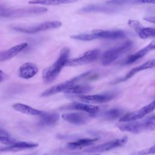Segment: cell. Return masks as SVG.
I'll use <instances>...</instances> for the list:
<instances>
[{"label": "cell", "instance_id": "obj_19", "mask_svg": "<svg viewBox=\"0 0 155 155\" xmlns=\"http://www.w3.org/2000/svg\"><path fill=\"white\" fill-rule=\"evenodd\" d=\"M39 124L42 126H52L57 124L59 119V115L56 113L45 112L39 116Z\"/></svg>", "mask_w": 155, "mask_h": 155}, {"label": "cell", "instance_id": "obj_15", "mask_svg": "<svg viewBox=\"0 0 155 155\" xmlns=\"http://www.w3.org/2000/svg\"><path fill=\"white\" fill-rule=\"evenodd\" d=\"M65 109L76 110L85 111L90 115L96 114L99 110V107L97 105L86 104L79 102H73L64 107Z\"/></svg>", "mask_w": 155, "mask_h": 155}, {"label": "cell", "instance_id": "obj_18", "mask_svg": "<svg viewBox=\"0 0 155 155\" xmlns=\"http://www.w3.org/2000/svg\"><path fill=\"white\" fill-rule=\"evenodd\" d=\"M62 118L64 120L75 125L84 124L88 119L85 114L81 113H64L62 114Z\"/></svg>", "mask_w": 155, "mask_h": 155}, {"label": "cell", "instance_id": "obj_26", "mask_svg": "<svg viewBox=\"0 0 155 155\" xmlns=\"http://www.w3.org/2000/svg\"><path fill=\"white\" fill-rule=\"evenodd\" d=\"M111 8L102 5H89L81 8L79 12L82 13H88L93 12H108L110 11Z\"/></svg>", "mask_w": 155, "mask_h": 155}, {"label": "cell", "instance_id": "obj_24", "mask_svg": "<svg viewBox=\"0 0 155 155\" xmlns=\"http://www.w3.org/2000/svg\"><path fill=\"white\" fill-rule=\"evenodd\" d=\"M78 0H30V4H41L47 5H54L62 4H69L76 2Z\"/></svg>", "mask_w": 155, "mask_h": 155}, {"label": "cell", "instance_id": "obj_7", "mask_svg": "<svg viewBox=\"0 0 155 155\" xmlns=\"http://www.w3.org/2000/svg\"><path fill=\"white\" fill-rule=\"evenodd\" d=\"M100 54V50L97 48L90 50L87 51L77 58L68 59L66 62L65 66L76 67L90 64L98 59Z\"/></svg>", "mask_w": 155, "mask_h": 155}, {"label": "cell", "instance_id": "obj_11", "mask_svg": "<svg viewBox=\"0 0 155 155\" xmlns=\"http://www.w3.org/2000/svg\"><path fill=\"white\" fill-rule=\"evenodd\" d=\"M127 24L140 38L145 39L150 38H155L154 28L144 27L139 21L136 19H129Z\"/></svg>", "mask_w": 155, "mask_h": 155}, {"label": "cell", "instance_id": "obj_8", "mask_svg": "<svg viewBox=\"0 0 155 155\" xmlns=\"http://www.w3.org/2000/svg\"><path fill=\"white\" fill-rule=\"evenodd\" d=\"M155 110V100L139 110L124 114L119 118V122H131L140 119Z\"/></svg>", "mask_w": 155, "mask_h": 155}, {"label": "cell", "instance_id": "obj_5", "mask_svg": "<svg viewBox=\"0 0 155 155\" xmlns=\"http://www.w3.org/2000/svg\"><path fill=\"white\" fill-rule=\"evenodd\" d=\"M116 127L122 131L139 133L144 131L155 130V121H131L117 123Z\"/></svg>", "mask_w": 155, "mask_h": 155}, {"label": "cell", "instance_id": "obj_16", "mask_svg": "<svg viewBox=\"0 0 155 155\" xmlns=\"http://www.w3.org/2000/svg\"><path fill=\"white\" fill-rule=\"evenodd\" d=\"M38 146V144L35 142H16L15 143L8 145L5 147L0 148V151L7 152V151H19L21 150H24L26 149H30L33 148Z\"/></svg>", "mask_w": 155, "mask_h": 155}, {"label": "cell", "instance_id": "obj_23", "mask_svg": "<svg viewBox=\"0 0 155 155\" xmlns=\"http://www.w3.org/2000/svg\"><path fill=\"white\" fill-rule=\"evenodd\" d=\"M150 51V49L148 48V47L147 46H145V47L142 48V49L139 50V51H137V52L134 53L133 54H131L130 56H129L124 62V64L126 65H128V64H133L134 62H135L136 61H138L139 59H141L142 58H143V56H145L146 54H147Z\"/></svg>", "mask_w": 155, "mask_h": 155}, {"label": "cell", "instance_id": "obj_33", "mask_svg": "<svg viewBox=\"0 0 155 155\" xmlns=\"http://www.w3.org/2000/svg\"><path fill=\"white\" fill-rule=\"evenodd\" d=\"M43 155H48V154H43Z\"/></svg>", "mask_w": 155, "mask_h": 155}, {"label": "cell", "instance_id": "obj_21", "mask_svg": "<svg viewBox=\"0 0 155 155\" xmlns=\"http://www.w3.org/2000/svg\"><path fill=\"white\" fill-rule=\"evenodd\" d=\"M98 140V138H83L78 139L76 141L69 142L67 147L69 150H78L81 149L84 147H88Z\"/></svg>", "mask_w": 155, "mask_h": 155}, {"label": "cell", "instance_id": "obj_27", "mask_svg": "<svg viewBox=\"0 0 155 155\" xmlns=\"http://www.w3.org/2000/svg\"><path fill=\"white\" fill-rule=\"evenodd\" d=\"M139 155H150L155 154V145L138 151Z\"/></svg>", "mask_w": 155, "mask_h": 155}, {"label": "cell", "instance_id": "obj_4", "mask_svg": "<svg viewBox=\"0 0 155 155\" xmlns=\"http://www.w3.org/2000/svg\"><path fill=\"white\" fill-rule=\"evenodd\" d=\"M93 74V71H88L85 73H84L81 74H79L71 79L67 80L66 81L59 83L56 85L52 86L51 87L45 90L42 94L41 96L42 97H47L50 96H52L56 94H58L61 92H64L69 87L73 86L74 84H78L81 81L90 76Z\"/></svg>", "mask_w": 155, "mask_h": 155}, {"label": "cell", "instance_id": "obj_20", "mask_svg": "<svg viewBox=\"0 0 155 155\" xmlns=\"http://www.w3.org/2000/svg\"><path fill=\"white\" fill-rule=\"evenodd\" d=\"M13 108L20 113L28 114V115H31V116H40L44 111L37 110L36 108H34L30 106H28L27 105L22 104V103H16L13 105L12 106Z\"/></svg>", "mask_w": 155, "mask_h": 155}, {"label": "cell", "instance_id": "obj_1", "mask_svg": "<svg viewBox=\"0 0 155 155\" xmlns=\"http://www.w3.org/2000/svg\"><path fill=\"white\" fill-rule=\"evenodd\" d=\"M68 48H62L57 60L50 66L45 68L42 72V80L45 84H49L53 82L59 74L62 68L65 66L70 54Z\"/></svg>", "mask_w": 155, "mask_h": 155}, {"label": "cell", "instance_id": "obj_29", "mask_svg": "<svg viewBox=\"0 0 155 155\" xmlns=\"http://www.w3.org/2000/svg\"><path fill=\"white\" fill-rule=\"evenodd\" d=\"M145 21L151 22V23H153L155 24V16H145L143 18Z\"/></svg>", "mask_w": 155, "mask_h": 155}, {"label": "cell", "instance_id": "obj_14", "mask_svg": "<svg viewBox=\"0 0 155 155\" xmlns=\"http://www.w3.org/2000/svg\"><path fill=\"white\" fill-rule=\"evenodd\" d=\"M38 66L32 62L23 64L18 70V75L22 79H28L35 76L38 72Z\"/></svg>", "mask_w": 155, "mask_h": 155}, {"label": "cell", "instance_id": "obj_25", "mask_svg": "<svg viewBox=\"0 0 155 155\" xmlns=\"http://www.w3.org/2000/svg\"><path fill=\"white\" fill-rule=\"evenodd\" d=\"M124 110L121 108H111L107 111H105L104 114V117L107 120H115L117 118H120L121 116L124 115Z\"/></svg>", "mask_w": 155, "mask_h": 155}, {"label": "cell", "instance_id": "obj_31", "mask_svg": "<svg viewBox=\"0 0 155 155\" xmlns=\"http://www.w3.org/2000/svg\"><path fill=\"white\" fill-rule=\"evenodd\" d=\"M143 120L144 121H155V114H151Z\"/></svg>", "mask_w": 155, "mask_h": 155}, {"label": "cell", "instance_id": "obj_6", "mask_svg": "<svg viewBox=\"0 0 155 155\" xmlns=\"http://www.w3.org/2000/svg\"><path fill=\"white\" fill-rule=\"evenodd\" d=\"M61 24L60 21H46L33 25H13L12 26V29L21 33L34 34L39 31L58 28L61 26Z\"/></svg>", "mask_w": 155, "mask_h": 155}, {"label": "cell", "instance_id": "obj_12", "mask_svg": "<svg viewBox=\"0 0 155 155\" xmlns=\"http://www.w3.org/2000/svg\"><path fill=\"white\" fill-rule=\"evenodd\" d=\"M91 33L94 35L96 39H123L126 37L124 31L120 30H109L96 29L93 30Z\"/></svg>", "mask_w": 155, "mask_h": 155}, {"label": "cell", "instance_id": "obj_28", "mask_svg": "<svg viewBox=\"0 0 155 155\" xmlns=\"http://www.w3.org/2000/svg\"><path fill=\"white\" fill-rule=\"evenodd\" d=\"M8 78L7 74L4 72L2 70H0V84L3 82L4 81H5Z\"/></svg>", "mask_w": 155, "mask_h": 155}, {"label": "cell", "instance_id": "obj_32", "mask_svg": "<svg viewBox=\"0 0 155 155\" xmlns=\"http://www.w3.org/2000/svg\"><path fill=\"white\" fill-rule=\"evenodd\" d=\"M93 155H100V154H93Z\"/></svg>", "mask_w": 155, "mask_h": 155}, {"label": "cell", "instance_id": "obj_9", "mask_svg": "<svg viewBox=\"0 0 155 155\" xmlns=\"http://www.w3.org/2000/svg\"><path fill=\"white\" fill-rule=\"evenodd\" d=\"M119 93L117 91H111L102 94H96L93 95L82 94L78 96V98L82 102L88 104H102L107 102L114 99Z\"/></svg>", "mask_w": 155, "mask_h": 155}, {"label": "cell", "instance_id": "obj_2", "mask_svg": "<svg viewBox=\"0 0 155 155\" xmlns=\"http://www.w3.org/2000/svg\"><path fill=\"white\" fill-rule=\"evenodd\" d=\"M47 9L42 7H30L19 8H5L0 5V17L15 18L40 15L47 12Z\"/></svg>", "mask_w": 155, "mask_h": 155}, {"label": "cell", "instance_id": "obj_22", "mask_svg": "<svg viewBox=\"0 0 155 155\" xmlns=\"http://www.w3.org/2000/svg\"><path fill=\"white\" fill-rule=\"evenodd\" d=\"M92 90V87L87 84H74L69 87L64 93L69 94H83L90 91Z\"/></svg>", "mask_w": 155, "mask_h": 155}, {"label": "cell", "instance_id": "obj_30", "mask_svg": "<svg viewBox=\"0 0 155 155\" xmlns=\"http://www.w3.org/2000/svg\"><path fill=\"white\" fill-rule=\"evenodd\" d=\"M0 136H10V134L7 131L4 130L2 128L0 127Z\"/></svg>", "mask_w": 155, "mask_h": 155}, {"label": "cell", "instance_id": "obj_17", "mask_svg": "<svg viewBox=\"0 0 155 155\" xmlns=\"http://www.w3.org/2000/svg\"><path fill=\"white\" fill-rule=\"evenodd\" d=\"M28 44L26 42L21 43L16 45L8 50L0 51V62L10 59L16 56L21 51L27 47Z\"/></svg>", "mask_w": 155, "mask_h": 155}, {"label": "cell", "instance_id": "obj_13", "mask_svg": "<svg viewBox=\"0 0 155 155\" xmlns=\"http://www.w3.org/2000/svg\"><path fill=\"white\" fill-rule=\"evenodd\" d=\"M153 67H155V59H152L138 66L134 67L132 69H131L124 77L117 79L116 81L114 82V84L116 83H119L121 82H124L133 77L134 74L137 73L138 72H140L141 71L149 69V68H152Z\"/></svg>", "mask_w": 155, "mask_h": 155}, {"label": "cell", "instance_id": "obj_10", "mask_svg": "<svg viewBox=\"0 0 155 155\" xmlns=\"http://www.w3.org/2000/svg\"><path fill=\"white\" fill-rule=\"evenodd\" d=\"M127 140H128L127 136H124L120 139H114L92 148H88L87 149H85L84 151L85 153H91L105 152L117 147H122L127 143Z\"/></svg>", "mask_w": 155, "mask_h": 155}, {"label": "cell", "instance_id": "obj_3", "mask_svg": "<svg viewBox=\"0 0 155 155\" xmlns=\"http://www.w3.org/2000/svg\"><path fill=\"white\" fill-rule=\"evenodd\" d=\"M133 46V42L130 40H127L119 45L109 48L102 54V64L104 66L110 65L122 55L130 50Z\"/></svg>", "mask_w": 155, "mask_h": 155}]
</instances>
